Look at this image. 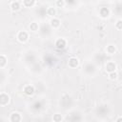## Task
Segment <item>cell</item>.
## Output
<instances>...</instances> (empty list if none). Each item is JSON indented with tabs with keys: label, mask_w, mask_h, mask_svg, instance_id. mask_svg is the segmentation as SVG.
Instances as JSON below:
<instances>
[{
	"label": "cell",
	"mask_w": 122,
	"mask_h": 122,
	"mask_svg": "<svg viewBox=\"0 0 122 122\" xmlns=\"http://www.w3.org/2000/svg\"><path fill=\"white\" fill-rule=\"evenodd\" d=\"M95 112H96V115L99 116V117H105L107 115H109L110 113V108L108 105H99L96 110H95Z\"/></svg>",
	"instance_id": "6da1fadb"
},
{
	"label": "cell",
	"mask_w": 122,
	"mask_h": 122,
	"mask_svg": "<svg viewBox=\"0 0 122 122\" xmlns=\"http://www.w3.org/2000/svg\"><path fill=\"white\" fill-rule=\"evenodd\" d=\"M60 104L64 109H69L72 105V98L68 94H64L60 100Z\"/></svg>",
	"instance_id": "7a4b0ae2"
},
{
	"label": "cell",
	"mask_w": 122,
	"mask_h": 122,
	"mask_svg": "<svg viewBox=\"0 0 122 122\" xmlns=\"http://www.w3.org/2000/svg\"><path fill=\"white\" fill-rule=\"evenodd\" d=\"M83 71L87 75H92L95 72V66L91 62H87L83 67Z\"/></svg>",
	"instance_id": "3957f363"
},
{
	"label": "cell",
	"mask_w": 122,
	"mask_h": 122,
	"mask_svg": "<svg viewBox=\"0 0 122 122\" xmlns=\"http://www.w3.org/2000/svg\"><path fill=\"white\" fill-rule=\"evenodd\" d=\"M42 108H43V102L40 101V100H35V101L32 102L31 105H30V109H31V111H32L33 112H40V111L42 110Z\"/></svg>",
	"instance_id": "277c9868"
},
{
	"label": "cell",
	"mask_w": 122,
	"mask_h": 122,
	"mask_svg": "<svg viewBox=\"0 0 122 122\" xmlns=\"http://www.w3.org/2000/svg\"><path fill=\"white\" fill-rule=\"evenodd\" d=\"M24 60H25V62L27 63V64H34L35 63V60H36V57H35V54L33 53V52H30V51H29V52H27L26 54H25V56H24Z\"/></svg>",
	"instance_id": "5b68a950"
},
{
	"label": "cell",
	"mask_w": 122,
	"mask_h": 122,
	"mask_svg": "<svg viewBox=\"0 0 122 122\" xmlns=\"http://www.w3.org/2000/svg\"><path fill=\"white\" fill-rule=\"evenodd\" d=\"M66 120H69V121H80V120H82V116L78 112H72L70 113V115L67 116Z\"/></svg>",
	"instance_id": "8992f818"
},
{
	"label": "cell",
	"mask_w": 122,
	"mask_h": 122,
	"mask_svg": "<svg viewBox=\"0 0 122 122\" xmlns=\"http://www.w3.org/2000/svg\"><path fill=\"white\" fill-rule=\"evenodd\" d=\"M48 8H46V7H44V6H41V7H39V8H37L36 9V10H35V12H36V14L40 17V18H44L45 17V15L46 14H48Z\"/></svg>",
	"instance_id": "52a82bcc"
},
{
	"label": "cell",
	"mask_w": 122,
	"mask_h": 122,
	"mask_svg": "<svg viewBox=\"0 0 122 122\" xmlns=\"http://www.w3.org/2000/svg\"><path fill=\"white\" fill-rule=\"evenodd\" d=\"M51 26H50V25L43 24V25L40 27V33H41L42 35H44V36L49 35V34L51 33Z\"/></svg>",
	"instance_id": "ba28073f"
},
{
	"label": "cell",
	"mask_w": 122,
	"mask_h": 122,
	"mask_svg": "<svg viewBox=\"0 0 122 122\" xmlns=\"http://www.w3.org/2000/svg\"><path fill=\"white\" fill-rule=\"evenodd\" d=\"M55 61H56V59H55L52 55L47 54V55L44 56V62H45V64L48 65V66H52V65H54Z\"/></svg>",
	"instance_id": "9c48e42d"
},
{
	"label": "cell",
	"mask_w": 122,
	"mask_h": 122,
	"mask_svg": "<svg viewBox=\"0 0 122 122\" xmlns=\"http://www.w3.org/2000/svg\"><path fill=\"white\" fill-rule=\"evenodd\" d=\"M9 101H10L9 95L5 92H2L0 94V104H1V106H6L9 103Z\"/></svg>",
	"instance_id": "30bf717a"
},
{
	"label": "cell",
	"mask_w": 122,
	"mask_h": 122,
	"mask_svg": "<svg viewBox=\"0 0 122 122\" xmlns=\"http://www.w3.org/2000/svg\"><path fill=\"white\" fill-rule=\"evenodd\" d=\"M115 69H116V65H115L114 62H112V61H109V62H107V64H106V71H107L109 73L114 71Z\"/></svg>",
	"instance_id": "8fae6325"
},
{
	"label": "cell",
	"mask_w": 122,
	"mask_h": 122,
	"mask_svg": "<svg viewBox=\"0 0 122 122\" xmlns=\"http://www.w3.org/2000/svg\"><path fill=\"white\" fill-rule=\"evenodd\" d=\"M17 38H18V40L20 41V42H26L27 40H28V38H29V35H28V32H26V31H20L19 33H18V35H17Z\"/></svg>",
	"instance_id": "7c38bea8"
},
{
	"label": "cell",
	"mask_w": 122,
	"mask_h": 122,
	"mask_svg": "<svg viewBox=\"0 0 122 122\" xmlns=\"http://www.w3.org/2000/svg\"><path fill=\"white\" fill-rule=\"evenodd\" d=\"M34 92V87L30 85H27L24 88V93L27 95H32Z\"/></svg>",
	"instance_id": "4fadbf2b"
},
{
	"label": "cell",
	"mask_w": 122,
	"mask_h": 122,
	"mask_svg": "<svg viewBox=\"0 0 122 122\" xmlns=\"http://www.w3.org/2000/svg\"><path fill=\"white\" fill-rule=\"evenodd\" d=\"M113 12L118 16L122 15V3H116L113 8Z\"/></svg>",
	"instance_id": "5bb4252c"
},
{
	"label": "cell",
	"mask_w": 122,
	"mask_h": 122,
	"mask_svg": "<svg viewBox=\"0 0 122 122\" xmlns=\"http://www.w3.org/2000/svg\"><path fill=\"white\" fill-rule=\"evenodd\" d=\"M55 46L57 49H64L66 47V41L63 38H59L55 42Z\"/></svg>",
	"instance_id": "9a60e30c"
},
{
	"label": "cell",
	"mask_w": 122,
	"mask_h": 122,
	"mask_svg": "<svg viewBox=\"0 0 122 122\" xmlns=\"http://www.w3.org/2000/svg\"><path fill=\"white\" fill-rule=\"evenodd\" d=\"M68 64H69V66H70L71 68H75V67L78 66V59L75 58V57H71V58L69 59Z\"/></svg>",
	"instance_id": "2e32d148"
},
{
	"label": "cell",
	"mask_w": 122,
	"mask_h": 122,
	"mask_svg": "<svg viewBox=\"0 0 122 122\" xmlns=\"http://www.w3.org/2000/svg\"><path fill=\"white\" fill-rule=\"evenodd\" d=\"M10 120L11 122H17V121H20V120H21V116H20V114H19L18 112H12V113L10 114Z\"/></svg>",
	"instance_id": "e0dca14e"
},
{
	"label": "cell",
	"mask_w": 122,
	"mask_h": 122,
	"mask_svg": "<svg viewBox=\"0 0 122 122\" xmlns=\"http://www.w3.org/2000/svg\"><path fill=\"white\" fill-rule=\"evenodd\" d=\"M99 14L102 16V17H108L110 15V10L108 8H102L100 10H99Z\"/></svg>",
	"instance_id": "ac0fdd59"
},
{
	"label": "cell",
	"mask_w": 122,
	"mask_h": 122,
	"mask_svg": "<svg viewBox=\"0 0 122 122\" xmlns=\"http://www.w3.org/2000/svg\"><path fill=\"white\" fill-rule=\"evenodd\" d=\"M51 26L52 28H58V27L60 26V21H59V19L53 17V18L51 20Z\"/></svg>",
	"instance_id": "d6986e66"
},
{
	"label": "cell",
	"mask_w": 122,
	"mask_h": 122,
	"mask_svg": "<svg viewBox=\"0 0 122 122\" xmlns=\"http://www.w3.org/2000/svg\"><path fill=\"white\" fill-rule=\"evenodd\" d=\"M95 60H96L97 63H102V62L105 60V55H103L101 52H99V53L96 54V56H95Z\"/></svg>",
	"instance_id": "ffe728a7"
},
{
	"label": "cell",
	"mask_w": 122,
	"mask_h": 122,
	"mask_svg": "<svg viewBox=\"0 0 122 122\" xmlns=\"http://www.w3.org/2000/svg\"><path fill=\"white\" fill-rule=\"evenodd\" d=\"M23 3L26 7H32L35 3V0H23Z\"/></svg>",
	"instance_id": "44dd1931"
},
{
	"label": "cell",
	"mask_w": 122,
	"mask_h": 122,
	"mask_svg": "<svg viewBox=\"0 0 122 122\" xmlns=\"http://www.w3.org/2000/svg\"><path fill=\"white\" fill-rule=\"evenodd\" d=\"M10 8L12 10H18L20 9V4L18 2H12L10 5Z\"/></svg>",
	"instance_id": "7402d4cb"
},
{
	"label": "cell",
	"mask_w": 122,
	"mask_h": 122,
	"mask_svg": "<svg viewBox=\"0 0 122 122\" xmlns=\"http://www.w3.org/2000/svg\"><path fill=\"white\" fill-rule=\"evenodd\" d=\"M106 51L109 54H113L115 52V48L113 46H108L107 49H106Z\"/></svg>",
	"instance_id": "603a6c76"
},
{
	"label": "cell",
	"mask_w": 122,
	"mask_h": 122,
	"mask_svg": "<svg viewBox=\"0 0 122 122\" xmlns=\"http://www.w3.org/2000/svg\"><path fill=\"white\" fill-rule=\"evenodd\" d=\"M6 63H7V59H6V57H5V55H1L0 56V67L1 68H4V66L6 65Z\"/></svg>",
	"instance_id": "cb8c5ba5"
},
{
	"label": "cell",
	"mask_w": 122,
	"mask_h": 122,
	"mask_svg": "<svg viewBox=\"0 0 122 122\" xmlns=\"http://www.w3.org/2000/svg\"><path fill=\"white\" fill-rule=\"evenodd\" d=\"M64 1H65V3H66L68 6H70V7H73V6H75L76 3H77V0H64Z\"/></svg>",
	"instance_id": "d4e9b609"
},
{
	"label": "cell",
	"mask_w": 122,
	"mask_h": 122,
	"mask_svg": "<svg viewBox=\"0 0 122 122\" xmlns=\"http://www.w3.org/2000/svg\"><path fill=\"white\" fill-rule=\"evenodd\" d=\"M30 30H32V31H36V30H38V25L33 22V23H31V24L30 25Z\"/></svg>",
	"instance_id": "484cf974"
},
{
	"label": "cell",
	"mask_w": 122,
	"mask_h": 122,
	"mask_svg": "<svg viewBox=\"0 0 122 122\" xmlns=\"http://www.w3.org/2000/svg\"><path fill=\"white\" fill-rule=\"evenodd\" d=\"M48 15H51V16H54V14H55V10L53 9V8H51V7H50V8H48Z\"/></svg>",
	"instance_id": "4316f807"
},
{
	"label": "cell",
	"mask_w": 122,
	"mask_h": 122,
	"mask_svg": "<svg viewBox=\"0 0 122 122\" xmlns=\"http://www.w3.org/2000/svg\"><path fill=\"white\" fill-rule=\"evenodd\" d=\"M116 28L119 29V30H122V19H119L116 22Z\"/></svg>",
	"instance_id": "83f0119b"
},
{
	"label": "cell",
	"mask_w": 122,
	"mask_h": 122,
	"mask_svg": "<svg viewBox=\"0 0 122 122\" xmlns=\"http://www.w3.org/2000/svg\"><path fill=\"white\" fill-rule=\"evenodd\" d=\"M110 78H111V79H115V78H117V73H115L114 71L110 72Z\"/></svg>",
	"instance_id": "f1b7e54d"
},
{
	"label": "cell",
	"mask_w": 122,
	"mask_h": 122,
	"mask_svg": "<svg viewBox=\"0 0 122 122\" xmlns=\"http://www.w3.org/2000/svg\"><path fill=\"white\" fill-rule=\"evenodd\" d=\"M53 120H54V121H61V120H62V117H61L59 114H55V115L53 116Z\"/></svg>",
	"instance_id": "f546056e"
},
{
	"label": "cell",
	"mask_w": 122,
	"mask_h": 122,
	"mask_svg": "<svg viewBox=\"0 0 122 122\" xmlns=\"http://www.w3.org/2000/svg\"><path fill=\"white\" fill-rule=\"evenodd\" d=\"M64 0H58L57 1V6H63V4H64Z\"/></svg>",
	"instance_id": "4dcf8cb0"
},
{
	"label": "cell",
	"mask_w": 122,
	"mask_h": 122,
	"mask_svg": "<svg viewBox=\"0 0 122 122\" xmlns=\"http://www.w3.org/2000/svg\"><path fill=\"white\" fill-rule=\"evenodd\" d=\"M119 77H120V79L122 80V71H120V74H119Z\"/></svg>",
	"instance_id": "1f68e13d"
},
{
	"label": "cell",
	"mask_w": 122,
	"mask_h": 122,
	"mask_svg": "<svg viewBox=\"0 0 122 122\" xmlns=\"http://www.w3.org/2000/svg\"><path fill=\"white\" fill-rule=\"evenodd\" d=\"M116 121H122V117H119V118H117V119H116Z\"/></svg>",
	"instance_id": "d6a6232c"
},
{
	"label": "cell",
	"mask_w": 122,
	"mask_h": 122,
	"mask_svg": "<svg viewBox=\"0 0 122 122\" xmlns=\"http://www.w3.org/2000/svg\"><path fill=\"white\" fill-rule=\"evenodd\" d=\"M86 1H89V0H86Z\"/></svg>",
	"instance_id": "836d02e7"
}]
</instances>
